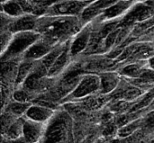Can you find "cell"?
Segmentation results:
<instances>
[{"instance_id":"d6986e66","label":"cell","mask_w":154,"mask_h":143,"mask_svg":"<svg viewBox=\"0 0 154 143\" xmlns=\"http://www.w3.org/2000/svg\"><path fill=\"white\" fill-rule=\"evenodd\" d=\"M3 139L6 140H14L20 137H23V121L22 118H17L14 123L4 132H2Z\"/></svg>"},{"instance_id":"e0dca14e","label":"cell","mask_w":154,"mask_h":143,"mask_svg":"<svg viewBox=\"0 0 154 143\" xmlns=\"http://www.w3.org/2000/svg\"><path fill=\"white\" fill-rule=\"evenodd\" d=\"M32 103H21L11 100L7 103L5 107V112L14 115L16 118H22L25 115L27 110L32 105Z\"/></svg>"},{"instance_id":"7c38bea8","label":"cell","mask_w":154,"mask_h":143,"mask_svg":"<svg viewBox=\"0 0 154 143\" xmlns=\"http://www.w3.org/2000/svg\"><path fill=\"white\" fill-rule=\"evenodd\" d=\"M55 112L53 108L40 105V104H32V105L27 110L24 117L27 119L39 123L46 124L51 121V119L53 117Z\"/></svg>"},{"instance_id":"4316f807","label":"cell","mask_w":154,"mask_h":143,"mask_svg":"<svg viewBox=\"0 0 154 143\" xmlns=\"http://www.w3.org/2000/svg\"><path fill=\"white\" fill-rule=\"evenodd\" d=\"M6 1H8V0H1V4H2V3H5V2H6Z\"/></svg>"},{"instance_id":"484cf974","label":"cell","mask_w":154,"mask_h":143,"mask_svg":"<svg viewBox=\"0 0 154 143\" xmlns=\"http://www.w3.org/2000/svg\"><path fill=\"white\" fill-rule=\"evenodd\" d=\"M136 1L140 3H147V2H152L153 0H136Z\"/></svg>"},{"instance_id":"d4e9b609","label":"cell","mask_w":154,"mask_h":143,"mask_svg":"<svg viewBox=\"0 0 154 143\" xmlns=\"http://www.w3.org/2000/svg\"><path fill=\"white\" fill-rule=\"evenodd\" d=\"M95 143H109L105 138H98Z\"/></svg>"},{"instance_id":"603a6c76","label":"cell","mask_w":154,"mask_h":143,"mask_svg":"<svg viewBox=\"0 0 154 143\" xmlns=\"http://www.w3.org/2000/svg\"><path fill=\"white\" fill-rule=\"evenodd\" d=\"M2 143H28L26 141V140L23 137H20L18 139H14V140H6V139H3Z\"/></svg>"},{"instance_id":"4fadbf2b","label":"cell","mask_w":154,"mask_h":143,"mask_svg":"<svg viewBox=\"0 0 154 143\" xmlns=\"http://www.w3.org/2000/svg\"><path fill=\"white\" fill-rule=\"evenodd\" d=\"M70 41H69L67 42V44H66L64 50H62V52L60 53V55L57 58L55 62L50 68V69L48 71V77L49 78H55L59 77L60 75H61L69 68V66L72 60V58H71L70 52H69Z\"/></svg>"},{"instance_id":"6da1fadb","label":"cell","mask_w":154,"mask_h":143,"mask_svg":"<svg viewBox=\"0 0 154 143\" xmlns=\"http://www.w3.org/2000/svg\"><path fill=\"white\" fill-rule=\"evenodd\" d=\"M79 16L42 15L35 31L54 46L70 41L84 26Z\"/></svg>"},{"instance_id":"ffe728a7","label":"cell","mask_w":154,"mask_h":143,"mask_svg":"<svg viewBox=\"0 0 154 143\" xmlns=\"http://www.w3.org/2000/svg\"><path fill=\"white\" fill-rule=\"evenodd\" d=\"M154 100V86L147 90L144 95L133 105L130 112H136V111H145Z\"/></svg>"},{"instance_id":"cb8c5ba5","label":"cell","mask_w":154,"mask_h":143,"mask_svg":"<svg viewBox=\"0 0 154 143\" xmlns=\"http://www.w3.org/2000/svg\"><path fill=\"white\" fill-rule=\"evenodd\" d=\"M146 68L151 70H154V55L146 61Z\"/></svg>"},{"instance_id":"ba28073f","label":"cell","mask_w":154,"mask_h":143,"mask_svg":"<svg viewBox=\"0 0 154 143\" xmlns=\"http://www.w3.org/2000/svg\"><path fill=\"white\" fill-rule=\"evenodd\" d=\"M38 15L32 14H25L20 17L14 18L7 25V27L1 31H9L12 33H17L21 32L35 31L38 20Z\"/></svg>"},{"instance_id":"2e32d148","label":"cell","mask_w":154,"mask_h":143,"mask_svg":"<svg viewBox=\"0 0 154 143\" xmlns=\"http://www.w3.org/2000/svg\"><path fill=\"white\" fill-rule=\"evenodd\" d=\"M143 116L135 119L130 122L129 123L125 124V126L119 128L117 132V137L119 139H123L132 136L134 133H136L138 131H140L143 128Z\"/></svg>"},{"instance_id":"9a60e30c","label":"cell","mask_w":154,"mask_h":143,"mask_svg":"<svg viewBox=\"0 0 154 143\" xmlns=\"http://www.w3.org/2000/svg\"><path fill=\"white\" fill-rule=\"evenodd\" d=\"M37 61H32L27 59H21L18 67V71L14 82V88L21 87L26 78L29 77V75L33 70Z\"/></svg>"},{"instance_id":"8992f818","label":"cell","mask_w":154,"mask_h":143,"mask_svg":"<svg viewBox=\"0 0 154 143\" xmlns=\"http://www.w3.org/2000/svg\"><path fill=\"white\" fill-rule=\"evenodd\" d=\"M136 3H137L136 0H129V1L119 0L113 5L108 7L93 22L103 23V22L115 21V20H123V18L126 15V14L131 10V8Z\"/></svg>"},{"instance_id":"7a4b0ae2","label":"cell","mask_w":154,"mask_h":143,"mask_svg":"<svg viewBox=\"0 0 154 143\" xmlns=\"http://www.w3.org/2000/svg\"><path fill=\"white\" fill-rule=\"evenodd\" d=\"M41 38L42 35L36 31L14 33L6 50L1 53L2 62L14 59H22V57L25 51Z\"/></svg>"},{"instance_id":"277c9868","label":"cell","mask_w":154,"mask_h":143,"mask_svg":"<svg viewBox=\"0 0 154 143\" xmlns=\"http://www.w3.org/2000/svg\"><path fill=\"white\" fill-rule=\"evenodd\" d=\"M92 2V1H91ZM90 2L86 0H60L51 5L44 15L79 16Z\"/></svg>"},{"instance_id":"3957f363","label":"cell","mask_w":154,"mask_h":143,"mask_svg":"<svg viewBox=\"0 0 154 143\" xmlns=\"http://www.w3.org/2000/svg\"><path fill=\"white\" fill-rule=\"evenodd\" d=\"M100 90V78L97 73H84L74 88V90L68 95L63 100L64 102H73L76 100H83L90 97L96 94H99Z\"/></svg>"},{"instance_id":"ac0fdd59","label":"cell","mask_w":154,"mask_h":143,"mask_svg":"<svg viewBox=\"0 0 154 143\" xmlns=\"http://www.w3.org/2000/svg\"><path fill=\"white\" fill-rule=\"evenodd\" d=\"M1 13L11 18H17L25 14L17 0H8L1 4Z\"/></svg>"},{"instance_id":"30bf717a","label":"cell","mask_w":154,"mask_h":143,"mask_svg":"<svg viewBox=\"0 0 154 143\" xmlns=\"http://www.w3.org/2000/svg\"><path fill=\"white\" fill-rule=\"evenodd\" d=\"M100 78V90L99 94L101 96L111 95L120 85L122 81V77L116 70H108L98 73Z\"/></svg>"},{"instance_id":"83f0119b","label":"cell","mask_w":154,"mask_h":143,"mask_svg":"<svg viewBox=\"0 0 154 143\" xmlns=\"http://www.w3.org/2000/svg\"><path fill=\"white\" fill-rule=\"evenodd\" d=\"M153 3H154V0H153Z\"/></svg>"},{"instance_id":"5b68a950","label":"cell","mask_w":154,"mask_h":143,"mask_svg":"<svg viewBox=\"0 0 154 143\" xmlns=\"http://www.w3.org/2000/svg\"><path fill=\"white\" fill-rule=\"evenodd\" d=\"M93 32V23H89L83 26V28L71 39L69 45V52L72 59L82 56L88 49Z\"/></svg>"},{"instance_id":"44dd1931","label":"cell","mask_w":154,"mask_h":143,"mask_svg":"<svg viewBox=\"0 0 154 143\" xmlns=\"http://www.w3.org/2000/svg\"><path fill=\"white\" fill-rule=\"evenodd\" d=\"M67 42H68V41H67ZM67 42L61 43V44H58V45L54 46V47L52 48V50H51L44 58H42V59L40 60L41 63L48 69V71H49L50 68L52 66V64L55 62V60L57 59V58L60 55V53H61L62 50H64V48H65Z\"/></svg>"},{"instance_id":"8fae6325","label":"cell","mask_w":154,"mask_h":143,"mask_svg":"<svg viewBox=\"0 0 154 143\" xmlns=\"http://www.w3.org/2000/svg\"><path fill=\"white\" fill-rule=\"evenodd\" d=\"M53 47V44L42 37L25 51V53L22 57V59L39 61L42 58H44L52 50Z\"/></svg>"},{"instance_id":"52a82bcc","label":"cell","mask_w":154,"mask_h":143,"mask_svg":"<svg viewBox=\"0 0 154 143\" xmlns=\"http://www.w3.org/2000/svg\"><path fill=\"white\" fill-rule=\"evenodd\" d=\"M119 0H94L88 4L80 15V19L84 24L89 23L97 19L108 7L116 4Z\"/></svg>"},{"instance_id":"5bb4252c","label":"cell","mask_w":154,"mask_h":143,"mask_svg":"<svg viewBox=\"0 0 154 143\" xmlns=\"http://www.w3.org/2000/svg\"><path fill=\"white\" fill-rule=\"evenodd\" d=\"M145 68L146 61H134L125 63V65L122 66L117 71L122 78L126 79H134L141 78Z\"/></svg>"},{"instance_id":"9c48e42d","label":"cell","mask_w":154,"mask_h":143,"mask_svg":"<svg viewBox=\"0 0 154 143\" xmlns=\"http://www.w3.org/2000/svg\"><path fill=\"white\" fill-rule=\"evenodd\" d=\"M23 121V137L28 143H40L46 131V124L39 123L22 117Z\"/></svg>"},{"instance_id":"7402d4cb","label":"cell","mask_w":154,"mask_h":143,"mask_svg":"<svg viewBox=\"0 0 154 143\" xmlns=\"http://www.w3.org/2000/svg\"><path fill=\"white\" fill-rule=\"evenodd\" d=\"M33 96H34L33 95H32L23 87L14 88V90L11 95L12 100L21 103H32V99L33 98Z\"/></svg>"}]
</instances>
